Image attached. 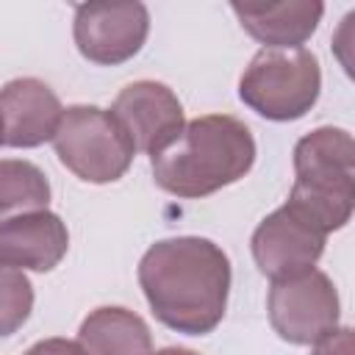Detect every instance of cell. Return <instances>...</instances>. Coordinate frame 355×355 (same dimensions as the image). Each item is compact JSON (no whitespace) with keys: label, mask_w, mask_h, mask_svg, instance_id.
Wrapping results in <instances>:
<instances>
[{"label":"cell","mask_w":355,"mask_h":355,"mask_svg":"<svg viewBox=\"0 0 355 355\" xmlns=\"http://www.w3.org/2000/svg\"><path fill=\"white\" fill-rule=\"evenodd\" d=\"M111 111L122 122L133 147L147 153L150 158L161 153L166 144H172L186 128L178 94L158 80L128 83L116 94Z\"/></svg>","instance_id":"obj_9"},{"label":"cell","mask_w":355,"mask_h":355,"mask_svg":"<svg viewBox=\"0 0 355 355\" xmlns=\"http://www.w3.org/2000/svg\"><path fill=\"white\" fill-rule=\"evenodd\" d=\"M319 58L305 47H263L239 80V97L261 116L288 122L305 116L319 100Z\"/></svg>","instance_id":"obj_4"},{"label":"cell","mask_w":355,"mask_h":355,"mask_svg":"<svg viewBox=\"0 0 355 355\" xmlns=\"http://www.w3.org/2000/svg\"><path fill=\"white\" fill-rule=\"evenodd\" d=\"M311 355H355V327H336L316 341Z\"/></svg>","instance_id":"obj_17"},{"label":"cell","mask_w":355,"mask_h":355,"mask_svg":"<svg viewBox=\"0 0 355 355\" xmlns=\"http://www.w3.org/2000/svg\"><path fill=\"white\" fill-rule=\"evenodd\" d=\"M50 202V183L39 166L31 161L3 158L0 164V211L8 214L14 208L28 211H47Z\"/></svg>","instance_id":"obj_14"},{"label":"cell","mask_w":355,"mask_h":355,"mask_svg":"<svg viewBox=\"0 0 355 355\" xmlns=\"http://www.w3.org/2000/svg\"><path fill=\"white\" fill-rule=\"evenodd\" d=\"M252 161L255 139L230 114H208L186 122L180 136L150 158L155 183L186 200L208 197L241 180Z\"/></svg>","instance_id":"obj_2"},{"label":"cell","mask_w":355,"mask_h":355,"mask_svg":"<svg viewBox=\"0 0 355 355\" xmlns=\"http://www.w3.org/2000/svg\"><path fill=\"white\" fill-rule=\"evenodd\" d=\"M25 355H89L80 341H67V338H44L36 341Z\"/></svg>","instance_id":"obj_18"},{"label":"cell","mask_w":355,"mask_h":355,"mask_svg":"<svg viewBox=\"0 0 355 355\" xmlns=\"http://www.w3.org/2000/svg\"><path fill=\"white\" fill-rule=\"evenodd\" d=\"M266 311L283 341L316 344L338 324V291L324 272L311 269L291 280H275Z\"/></svg>","instance_id":"obj_6"},{"label":"cell","mask_w":355,"mask_h":355,"mask_svg":"<svg viewBox=\"0 0 355 355\" xmlns=\"http://www.w3.org/2000/svg\"><path fill=\"white\" fill-rule=\"evenodd\" d=\"M233 14L239 17L241 28L266 47H300L316 31L324 6L308 0H288V3H233Z\"/></svg>","instance_id":"obj_12"},{"label":"cell","mask_w":355,"mask_h":355,"mask_svg":"<svg viewBox=\"0 0 355 355\" xmlns=\"http://www.w3.org/2000/svg\"><path fill=\"white\" fill-rule=\"evenodd\" d=\"M330 47H333L336 61H338L341 69L347 72V78L355 80V8L341 17L338 28L333 31Z\"/></svg>","instance_id":"obj_16"},{"label":"cell","mask_w":355,"mask_h":355,"mask_svg":"<svg viewBox=\"0 0 355 355\" xmlns=\"http://www.w3.org/2000/svg\"><path fill=\"white\" fill-rule=\"evenodd\" d=\"M58 161L86 183H114L133 161V141L114 111L72 105L53 139Z\"/></svg>","instance_id":"obj_5"},{"label":"cell","mask_w":355,"mask_h":355,"mask_svg":"<svg viewBox=\"0 0 355 355\" xmlns=\"http://www.w3.org/2000/svg\"><path fill=\"white\" fill-rule=\"evenodd\" d=\"M69 247L67 225L53 211H28L6 216L0 225V263L11 269L50 272Z\"/></svg>","instance_id":"obj_11"},{"label":"cell","mask_w":355,"mask_h":355,"mask_svg":"<svg viewBox=\"0 0 355 355\" xmlns=\"http://www.w3.org/2000/svg\"><path fill=\"white\" fill-rule=\"evenodd\" d=\"M3 144L39 147L55 139L64 108L55 92L36 78H17L3 86Z\"/></svg>","instance_id":"obj_10"},{"label":"cell","mask_w":355,"mask_h":355,"mask_svg":"<svg viewBox=\"0 0 355 355\" xmlns=\"http://www.w3.org/2000/svg\"><path fill=\"white\" fill-rule=\"evenodd\" d=\"M72 33L83 58L114 67L141 50L150 14L141 3H83L75 8Z\"/></svg>","instance_id":"obj_7"},{"label":"cell","mask_w":355,"mask_h":355,"mask_svg":"<svg viewBox=\"0 0 355 355\" xmlns=\"http://www.w3.org/2000/svg\"><path fill=\"white\" fill-rule=\"evenodd\" d=\"M78 341L89 355H153V338L144 319L114 305L92 311L78 330Z\"/></svg>","instance_id":"obj_13"},{"label":"cell","mask_w":355,"mask_h":355,"mask_svg":"<svg viewBox=\"0 0 355 355\" xmlns=\"http://www.w3.org/2000/svg\"><path fill=\"white\" fill-rule=\"evenodd\" d=\"M0 286H3V336H11L33 308V288L22 275V269H11V266H3Z\"/></svg>","instance_id":"obj_15"},{"label":"cell","mask_w":355,"mask_h":355,"mask_svg":"<svg viewBox=\"0 0 355 355\" xmlns=\"http://www.w3.org/2000/svg\"><path fill=\"white\" fill-rule=\"evenodd\" d=\"M288 208L319 233L341 230L355 211V139L333 125L316 128L294 147Z\"/></svg>","instance_id":"obj_3"},{"label":"cell","mask_w":355,"mask_h":355,"mask_svg":"<svg viewBox=\"0 0 355 355\" xmlns=\"http://www.w3.org/2000/svg\"><path fill=\"white\" fill-rule=\"evenodd\" d=\"M324 233L300 219L288 205L272 211L252 233V258L275 280H291L316 266L324 252Z\"/></svg>","instance_id":"obj_8"},{"label":"cell","mask_w":355,"mask_h":355,"mask_svg":"<svg viewBox=\"0 0 355 355\" xmlns=\"http://www.w3.org/2000/svg\"><path fill=\"white\" fill-rule=\"evenodd\" d=\"M139 286L153 313L166 327L189 336H205L225 316L230 261L211 239H164L141 255Z\"/></svg>","instance_id":"obj_1"},{"label":"cell","mask_w":355,"mask_h":355,"mask_svg":"<svg viewBox=\"0 0 355 355\" xmlns=\"http://www.w3.org/2000/svg\"><path fill=\"white\" fill-rule=\"evenodd\" d=\"M155 355H197V352L183 349V347H166V349H161V352H155Z\"/></svg>","instance_id":"obj_19"}]
</instances>
